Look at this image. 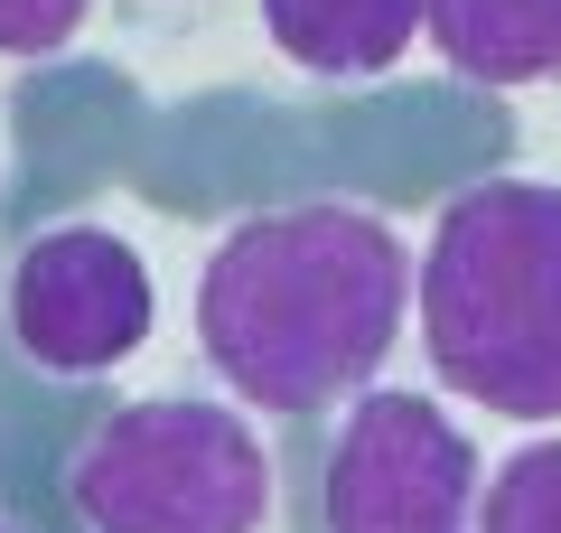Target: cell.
I'll return each instance as SVG.
<instances>
[{"label": "cell", "instance_id": "6da1fadb", "mask_svg": "<svg viewBox=\"0 0 561 533\" xmlns=\"http://www.w3.org/2000/svg\"><path fill=\"white\" fill-rule=\"evenodd\" d=\"M412 253L375 206L309 197L234 225L197 272V347L253 412H328L383 375Z\"/></svg>", "mask_w": 561, "mask_h": 533}, {"label": "cell", "instance_id": "7a4b0ae2", "mask_svg": "<svg viewBox=\"0 0 561 533\" xmlns=\"http://www.w3.org/2000/svg\"><path fill=\"white\" fill-rule=\"evenodd\" d=\"M431 375L505 421H561V188L486 178L412 262Z\"/></svg>", "mask_w": 561, "mask_h": 533}, {"label": "cell", "instance_id": "3957f363", "mask_svg": "<svg viewBox=\"0 0 561 533\" xmlns=\"http://www.w3.org/2000/svg\"><path fill=\"white\" fill-rule=\"evenodd\" d=\"M66 496L94 533H262L272 450L234 402L160 394L122 402L66 468Z\"/></svg>", "mask_w": 561, "mask_h": 533}, {"label": "cell", "instance_id": "277c9868", "mask_svg": "<svg viewBox=\"0 0 561 533\" xmlns=\"http://www.w3.org/2000/svg\"><path fill=\"white\" fill-rule=\"evenodd\" d=\"M328 533H468L478 524V450L431 394L365 384L337 421L319 487Z\"/></svg>", "mask_w": 561, "mask_h": 533}, {"label": "cell", "instance_id": "5b68a950", "mask_svg": "<svg viewBox=\"0 0 561 533\" xmlns=\"http://www.w3.org/2000/svg\"><path fill=\"white\" fill-rule=\"evenodd\" d=\"M10 337L47 375H103L150 337V262L113 225H57L10 272Z\"/></svg>", "mask_w": 561, "mask_h": 533}, {"label": "cell", "instance_id": "8992f818", "mask_svg": "<svg viewBox=\"0 0 561 533\" xmlns=\"http://www.w3.org/2000/svg\"><path fill=\"white\" fill-rule=\"evenodd\" d=\"M421 38L478 84H552L561 0H421Z\"/></svg>", "mask_w": 561, "mask_h": 533}, {"label": "cell", "instance_id": "52a82bcc", "mask_svg": "<svg viewBox=\"0 0 561 533\" xmlns=\"http://www.w3.org/2000/svg\"><path fill=\"white\" fill-rule=\"evenodd\" d=\"M262 29L309 76H393L421 38V0H262Z\"/></svg>", "mask_w": 561, "mask_h": 533}, {"label": "cell", "instance_id": "ba28073f", "mask_svg": "<svg viewBox=\"0 0 561 533\" xmlns=\"http://www.w3.org/2000/svg\"><path fill=\"white\" fill-rule=\"evenodd\" d=\"M478 533H561V440L515 450L478 487Z\"/></svg>", "mask_w": 561, "mask_h": 533}, {"label": "cell", "instance_id": "9c48e42d", "mask_svg": "<svg viewBox=\"0 0 561 533\" xmlns=\"http://www.w3.org/2000/svg\"><path fill=\"white\" fill-rule=\"evenodd\" d=\"M94 0H0V57H57Z\"/></svg>", "mask_w": 561, "mask_h": 533}]
</instances>
